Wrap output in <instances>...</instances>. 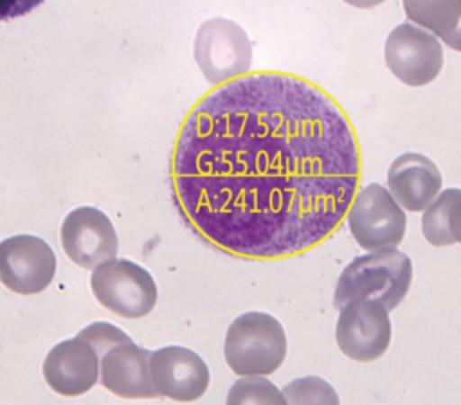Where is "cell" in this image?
<instances>
[{"label": "cell", "instance_id": "obj_15", "mask_svg": "<svg viewBox=\"0 0 461 405\" xmlns=\"http://www.w3.org/2000/svg\"><path fill=\"white\" fill-rule=\"evenodd\" d=\"M409 22L461 52V0H402Z\"/></svg>", "mask_w": 461, "mask_h": 405}, {"label": "cell", "instance_id": "obj_17", "mask_svg": "<svg viewBox=\"0 0 461 405\" xmlns=\"http://www.w3.org/2000/svg\"><path fill=\"white\" fill-rule=\"evenodd\" d=\"M227 403H286L283 391H279L267 376L250 374L241 376L232 383Z\"/></svg>", "mask_w": 461, "mask_h": 405}, {"label": "cell", "instance_id": "obj_8", "mask_svg": "<svg viewBox=\"0 0 461 405\" xmlns=\"http://www.w3.org/2000/svg\"><path fill=\"white\" fill-rule=\"evenodd\" d=\"M194 59L207 81L223 83L249 72L252 47L238 23L214 18L202 23L196 32Z\"/></svg>", "mask_w": 461, "mask_h": 405}, {"label": "cell", "instance_id": "obj_18", "mask_svg": "<svg viewBox=\"0 0 461 405\" xmlns=\"http://www.w3.org/2000/svg\"><path fill=\"white\" fill-rule=\"evenodd\" d=\"M286 403H339L340 398L331 383L324 378L310 374L288 382L283 387Z\"/></svg>", "mask_w": 461, "mask_h": 405}, {"label": "cell", "instance_id": "obj_6", "mask_svg": "<svg viewBox=\"0 0 461 405\" xmlns=\"http://www.w3.org/2000/svg\"><path fill=\"white\" fill-rule=\"evenodd\" d=\"M384 59L387 70L400 83L418 88L439 76L445 63V49L438 36L407 20L385 36Z\"/></svg>", "mask_w": 461, "mask_h": 405}, {"label": "cell", "instance_id": "obj_3", "mask_svg": "<svg viewBox=\"0 0 461 405\" xmlns=\"http://www.w3.org/2000/svg\"><path fill=\"white\" fill-rule=\"evenodd\" d=\"M286 349L281 322L265 311H247L236 317L223 344L225 362L240 376L272 374L285 362Z\"/></svg>", "mask_w": 461, "mask_h": 405}, {"label": "cell", "instance_id": "obj_14", "mask_svg": "<svg viewBox=\"0 0 461 405\" xmlns=\"http://www.w3.org/2000/svg\"><path fill=\"white\" fill-rule=\"evenodd\" d=\"M385 187L407 212H421L443 189V176L427 155L403 151L391 162Z\"/></svg>", "mask_w": 461, "mask_h": 405}, {"label": "cell", "instance_id": "obj_11", "mask_svg": "<svg viewBox=\"0 0 461 405\" xmlns=\"http://www.w3.org/2000/svg\"><path fill=\"white\" fill-rule=\"evenodd\" d=\"M149 373L157 392L175 401L202 398L211 380L202 356L184 346H166L153 351Z\"/></svg>", "mask_w": 461, "mask_h": 405}, {"label": "cell", "instance_id": "obj_20", "mask_svg": "<svg viewBox=\"0 0 461 405\" xmlns=\"http://www.w3.org/2000/svg\"><path fill=\"white\" fill-rule=\"evenodd\" d=\"M43 0H0V22L23 16L36 9Z\"/></svg>", "mask_w": 461, "mask_h": 405}, {"label": "cell", "instance_id": "obj_12", "mask_svg": "<svg viewBox=\"0 0 461 405\" xmlns=\"http://www.w3.org/2000/svg\"><path fill=\"white\" fill-rule=\"evenodd\" d=\"M99 360L95 347L76 335L56 344L43 360L45 383L61 396L88 392L99 380Z\"/></svg>", "mask_w": 461, "mask_h": 405}, {"label": "cell", "instance_id": "obj_2", "mask_svg": "<svg viewBox=\"0 0 461 405\" xmlns=\"http://www.w3.org/2000/svg\"><path fill=\"white\" fill-rule=\"evenodd\" d=\"M412 283V261L396 248L371 250L351 259L340 272L333 293V306L339 310L351 299H373L389 311L409 293Z\"/></svg>", "mask_w": 461, "mask_h": 405}, {"label": "cell", "instance_id": "obj_10", "mask_svg": "<svg viewBox=\"0 0 461 405\" xmlns=\"http://www.w3.org/2000/svg\"><path fill=\"white\" fill-rule=\"evenodd\" d=\"M59 239L68 259L86 270L115 257L119 238L110 218L95 207L70 211L59 230Z\"/></svg>", "mask_w": 461, "mask_h": 405}, {"label": "cell", "instance_id": "obj_5", "mask_svg": "<svg viewBox=\"0 0 461 405\" xmlns=\"http://www.w3.org/2000/svg\"><path fill=\"white\" fill-rule=\"evenodd\" d=\"M92 293L108 311L124 319L146 317L157 304V284L151 274L130 259H110L90 275Z\"/></svg>", "mask_w": 461, "mask_h": 405}, {"label": "cell", "instance_id": "obj_19", "mask_svg": "<svg viewBox=\"0 0 461 405\" xmlns=\"http://www.w3.org/2000/svg\"><path fill=\"white\" fill-rule=\"evenodd\" d=\"M81 338L88 340L99 356H103L112 346H115L117 342H122V340H130V337L119 329L117 326L113 324H108V322H94V324H88L86 328H83L79 333H77Z\"/></svg>", "mask_w": 461, "mask_h": 405}, {"label": "cell", "instance_id": "obj_1", "mask_svg": "<svg viewBox=\"0 0 461 405\" xmlns=\"http://www.w3.org/2000/svg\"><path fill=\"white\" fill-rule=\"evenodd\" d=\"M360 148L344 110L283 72L236 77L185 119L173 187L189 225L249 259L303 254L346 220L360 187Z\"/></svg>", "mask_w": 461, "mask_h": 405}, {"label": "cell", "instance_id": "obj_9", "mask_svg": "<svg viewBox=\"0 0 461 405\" xmlns=\"http://www.w3.org/2000/svg\"><path fill=\"white\" fill-rule=\"evenodd\" d=\"M56 256L47 241L18 234L0 241V283L14 293L43 292L54 279Z\"/></svg>", "mask_w": 461, "mask_h": 405}, {"label": "cell", "instance_id": "obj_21", "mask_svg": "<svg viewBox=\"0 0 461 405\" xmlns=\"http://www.w3.org/2000/svg\"><path fill=\"white\" fill-rule=\"evenodd\" d=\"M450 232L456 239V243L461 245V194L452 209V214H450Z\"/></svg>", "mask_w": 461, "mask_h": 405}, {"label": "cell", "instance_id": "obj_16", "mask_svg": "<svg viewBox=\"0 0 461 405\" xmlns=\"http://www.w3.org/2000/svg\"><path fill=\"white\" fill-rule=\"evenodd\" d=\"M461 194V187H445L421 211V234L432 247H450L456 239L450 232V214Z\"/></svg>", "mask_w": 461, "mask_h": 405}, {"label": "cell", "instance_id": "obj_7", "mask_svg": "<svg viewBox=\"0 0 461 405\" xmlns=\"http://www.w3.org/2000/svg\"><path fill=\"white\" fill-rule=\"evenodd\" d=\"M393 324L389 310L373 299H351L339 308L335 342L353 362H375L391 346Z\"/></svg>", "mask_w": 461, "mask_h": 405}, {"label": "cell", "instance_id": "obj_13", "mask_svg": "<svg viewBox=\"0 0 461 405\" xmlns=\"http://www.w3.org/2000/svg\"><path fill=\"white\" fill-rule=\"evenodd\" d=\"M151 353L131 338L112 346L99 360V380L112 394L126 400L158 398L151 373Z\"/></svg>", "mask_w": 461, "mask_h": 405}, {"label": "cell", "instance_id": "obj_4", "mask_svg": "<svg viewBox=\"0 0 461 405\" xmlns=\"http://www.w3.org/2000/svg\"><path fill=\"white\" fill-rule=\"evenodd\" d=\"M348 229L366 252L396 248L407 230L405 209L382 184L358 187L346 212Z\"/></svg>", "mask_w": 461, "mask_h": 405}, {"label": "cell", "instance_id": "obj_22", "mask_svg": "<svg viewBox=\"0 0 461 405\" xmlns=\"http://www.w3.org/2000/svg\"><path fill=\"white\" fill-rule=\"evenodd\" d=\"M342 2L351 7H357V9H373L380 4H384L385 0H342Z\"/></svg>", "mask_w": 461, "mask_h": 405}]
</instances>
